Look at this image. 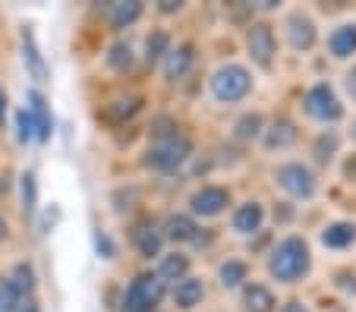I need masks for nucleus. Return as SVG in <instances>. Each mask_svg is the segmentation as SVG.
Listing matches in <instances>:
<instances>
[{
	"label": "nucleus",
	"mask_w": 356,
	"mask_h": 312,
	"mask_svg": "<svg viewBox=\"0 0 356 312\" xmlns=\"http://www.w3.org/2000/svg\"><path fill=\"white\" fill-rule=\"evenodd\" d=\"M309 265H312V258H309V246H306V240L287 237L275 246V252H271L268 272H271V278L287 281L290 284V281L302 278V274L309 272Z\"/></svg>",
	"instance_id": "1"
},
{
	"label": "nucleus",
	"mask_w": 356,
	"mask_h": 312,
	"mask_svg": "<svg viewBox=\"0 0 356 312\" xmlns=\"http://www.w3.org/2000/svg\"><path fill=\"white\" fill-rule=\"evenodd\" d=\"M189 155H193V142L186 136H180V133H161L158 142L148 149L145 164L155 170H177Z\"/></svg>",
	"instance_id": "2"
},
{
	"label": "nucleus",
	"mask_w": 356,
	"mask_h": 312,
	"mask_svg": "<svg viewBox=\"0 0 356 312\" xmlns=\"http://www.w3.org/2000/svg\"><path fill=\"white\" fill-rule=\"evenodd\" d=\"M164 297V281L158 274H139L123 293V312H155Z\"/></svg>",
	"instance_id": "3"
},
{
	"label": "nucleus",
	"mask_w": 356,
	"mask_h": 312,
	"mask_svg": "<svg viewBox=\"0 0 356 312\" xmlns=\"http://www.w3.org/2000/svg\"><path fill=\"white\" fill-rule=\"evenodd\" d=\"M249 88H252V76L240 63H227L211 76V92H215L218 101H240V98L249 95Z\"/></svg>",
	"instance_id": "4"
},
{
	"label": "nucleus",
	"mask_w": 356,
	"mask_h": 312,
	"mask_svg": "<svg viewBox=\"0 0 356 312\" xmlns=\"http://www.w3.org/2000/svg\"><path fill=\"white\" fill-rule=\"evenodd\" d=\"M277 186H281L284 192H290L293 199H312L316 196V176H312V170L306 167V164H281L275 174Z\"/></svg>",
	"instance_id": "5"
},
{
	"label": "nucleus",
	"mask_w": 356,
	"mask_h": 312,
	"mask_svg": "<svg viewBox=\"0 0 356 312\" xmlns=\"http://www.w3.org/2000/svg\"><path fill=\"white\" fill-rule=\"evenodd\" d=\"M306 110H309V117H316V120H322V123H337L343 117L341 101H337V95L325 82H318V85H312L309 92H306Z\"/></svg>",
	"instance_id": "6"
},
{
	"label": "nucleus",
	"mask_w": 356,
	"mask_h": 312,
	"mask_svg": "<svg viewBox=\"0 0 356 312\" xmlns=\"http://www.w3.org/2000/svg\"><path fill=\"white\" fill-rule=\"evenodd\" d=\"M246 48L259 67H271V57H275V32H271V26H265V22L249 26Z\"/></svg>",
	"instance_id": "7"
},
{
	"label": "nucleus",
	"mask_w": 356,
	"mask_h": 312,
	"mask_svg": "<svg viewBox=\"0 0 356 312\" xmlns=\"http://www.w3.org/2000/svg\"><path fill=\"white\" fill-rule=\"evenodd\" d=\"M230 205V192L224 186H202L193 196V211L202 217H215Z\"/></svg>",
	"instance_id": "8"
},
{
	"label": "nucleus",
	"mask_w": 356,
	"mask_h": 312,
	"mask_svg": "<svg viewBox=\"0 0 356 312\" xmlns=\"http://www.w3.org/2000/svg\"><path fill=\"white\" fill-rule=\"evenodd\" d=\"M287 41L293 51H309L316 44V26H312L309 16L293 13L287 19Z\"/></svg>",
	"instance_id": "9"
},
{
	"label": "nucleus",
	"mask_w": 356,
	"mask_h": 312,
	"mask_svg": "<svg viewBox=\"0 0 356 312\" xmlns=\"http://www.w3.org/2000/svg\"><path fill=\"white\" fill-rule=\"evenodd\" d=\"M29 114H32L35 139L47 142V139H51V126H54V120H51V110H47V101H44L41 92H29Z\"/></svg>",
	"instance_id": "10"
},
{
	"label": "nucleus",
	"mask_w": 356,
	"mask_h": 312,
	"mask_svg": "<svg viewBox=\"0 0 356 312\" xmlns=\"http://www.w3.org/2000/svg\"><path fill=\"white\" fill-rule=\"evenodd\" d=\"M22 60H26V69L32 73V79H38V82L47 79V63L38 51V41H35L32 28H22Z\"/></svg>",
	"instance_id": "11"
},
{
	"label": "nucleus",
	"mask_w": 356,
	"mask_h": 312,
	"mask_svg": "<svg viewBox=\"0 0 356 312\" xmlns=\"http://www.w3.org/2000/svg\"><path fill=\"white\" fill-rule=\"evenodd\" d=\"M262 217H265V211L259 202L240 205V208L234 211V231L236 233H256L259 227H262Z\"/></svg>",
	"instance_id": "12"
},
{
	"label": "nucleus",
	"mask_w": 356,
	"mask_h": 312,
	"mask_svg": "<svg viewBox=\"0 0 356 312\" xmlns=\"http://www.w3.org/2000/svg\"><path fill=\"white\" fill-rule=\"evenodd\" d=\"M133 243L139 249V256L152 258V256H161V246H164V237L155 231L152 224H139L133 231Z\"/></svg>",
	"instance_id": "13"
},
{
	"label": "nucleus",
	"mask_w": 356,
	"mask_h": 312,
	"mask_svg": "<svg viewBox=\"0 0 356 312\" xmlns=\"http://www.w3.org/2000/svg\"><path fill=\"white\" fill-rule=\"evenodd\" d=\"M202 297H205V287H202L199 278H183V281H177V287H174V303L180 306V309H193V306H199Z\"/></svg>",
	"instance_id": "14"
},
{
	"label": "nucleus",
	"mask_w": 356,
	"mask_h": 312,
	"mask_svg": "<svg viewBox=\"0 0 356 312\" xmlns=\"http://www.w3.org/2000/svg\"><path fill=\"white\" fill-rule=\"evenodd\" d=\"M243 306H246V312H275V293L268 290V287L262 284H249L246 290H243Z\"/></svg>",
	"instance_id": "15"
},
{
	"label": "nucleus",
	"mask_w": 356,
	"mask_h": 312,
	"mask_svg": "<svg viewBox=\"0 0 356 312\" xmlns=\"http://www.w3.org/2000/svg\"><path fill=\"white\" fill-rule=\"evenodd\" d=\"M189 67H193V48H189V44H180L177 51H168V57H164V76H168V79L186 76Z\"/></svg>",
	"instance_id": "16"
},
{
	"label": "nucleus",
	"mask_w": 356,
	"mask_h": 312,
	"mask_svg": "<svg viewBox=\"0 0 356 312\" xmlns=\"http://www.w3.org/2000/svg\"><path fill=\"white\" fill-rule=\"evenodd\" d=\"M195 221L189 215H170L168 224H164V237L174 240V243H186V240H195Z\"/></svg>",
	"instance_id": "17"
},
{
	"label": "nucleus",
	"mask_w": 356,
	"mask_h": 312,
	"mask_svg": "<svg viewBox=\"0 0 356 312\" xmlns=\"http://www.w3.org/2000/svg\"><path fill=\"white\" fill-rule=\"evenodd\" d=\"M328 48L334 57H350L356 51V22H350V26H341L334 28V35H331Z\"/></svg>",
	"instance_id": "18"
},
{
	"label": "nucleus",
	"mask_w": 356,
	"mask_h": 312,
	"mask_svg": "<svg viewBox=\"0 0 356 312\" xmlns=\"http://www.w3.org/2000/svg\"><path fill=\"white\" fill-rule=\"evenodd\" d=\"M356 240V227L347 224V221H337V224H328L322 233V243L331 246V249H343V246H350Z\"/></svg>",
	"instance_id": "19"
},
{
	"label": "nucleus",
	"mask_w": 356,
	"mask_h": 312,
	"mask_svg": "<svg viewBox=\"0 0 356 312\" xmlns=\"http://www.w3.org/2000/svg\"><path fill=\"white\" fill-rule=\"evenodd\" d=\"M296 142V126L290 120H277L275 126L265 133V145L268 149H287V145Z\"/></svg>",
	"instance_id": "20"
},
{
	"label": "nucleus",
	"mask_w": 356,
	"mask_h": 312,
	"mask_svg": "<svg viewBox=\"0 0 356 312\" xmlns=\"http://www.w3.org/2000/svg\"><path fill=\"white\" fill-rule=\"evenodd\" d=\"M139 16H142V3H139V0L114 3V7H111V26H114V28H127V26H133Z\"/></svg>",
	"instance_id": "21"
},
{
	"label": "nucleus",
	"mask_w": 356,
	"mask_h": 312,
	"mask_svg": "<svg viewBox=\"0 0 356 312\" xmlns=\"http://www.w3.org/2000/svg\"><path fill=\"white\" fill-rule=\"evenodd\" d=\"M189 272V258L180 256V252H174V256H164L161 268H158V278L161 281H183Z\"/></svg>",
	"instance_id": "22"
},
{
	"label": "nucleus",
	"mask_w": 356,
	"mask_h": 312,
	"mask_svg": "<svg viewBox=\"0 0 356 312\" xmlns=\"http://www.w3.org/2000/svg\"><path fill=\"white\" fill-rule=\"evenodd\" d=\"M246 274H249V265L246 262H236V258H230V262L221 265V284L224 287L243 284V281H246Z\"/></svg>",
	"instance_id": "23"
},
{
	"label": "nucleus",
	"mask_w": 356,
	"mask_h": 312,
	"mask_svg": "<svg viewBox=\"0 0 356 312\" xmlns=\"http://www.w3.org/2000/svg\"><path fill=\"white\" fill-rule=\"evenodd\" d=\"M259 133H262V117H259V114H246V117H240V120H236V126H234V136H236V139H243V142L256 139Z\"/></svg>",
	"instance_id": "24"
},
{
	"label": "nucleus",
	"mask_w": 356,
	"mask_h": 312,
	"mask_svg": "<svg viewBox=\"0 0 356 312\" xmlns=\"http://www.w3.org/2000/svg\"><path fill=\"white\" fill-rule=\"evenodd\" d=\"M139 104H142L139 98H117V101L108 104V117H111L114 123H123L127 117H133L136 110H139Z\"/></svg>",
	"instance_id": "25"
},
{
	"label": "nucleus",
	"mask_w": 356,
	"mask_h": 312,
	"mask_svg": "<svg viewBox=\"0 0 356 312\" xmlns=\"http://www.w3.org/2000/svg\"><path fill=\"white\" fill-rule=\"evenodd\" d=\"M168 51H170V38L164 32H155V35H148V41H145V57H148V63L152 60H161V57H168Z\"/></svg>",
	"instance_id": "26"
},
{
	"label": "nucleus",
	"mask_w": 356,
	"mask_h": 312,
	"mask_svg": "<svg viewBox=\"0 0 356 312\" xmlns=\"http://www.w3.org/2000/svg\"><path fill=\"white\" fill-rule=\"evenodd\" d=\"M16 306H22V293L13 287V281H0V312H16Z\"/></svg>",
	"instance_id": "27"
},
{
	"label": "nucleus",
	"mask_w": 356,
	"mask_h": 312,
	"mask_svg": "<svg viewBox=\"0 0 356 312\" xmlns=\"http://www.w3.org/2000/svg\"><path fill=\"white\" fill-rule=\"evenodd\" d=\"M10 281H13V287H16L19 293H29V290L35 287V272H32V265L19 262V265L13 268V278H10Z\"/></svg>",
	"instance_id": "28"
},
{
	"label": "nucleus",
	"mask_w": 356,
	"mask_h": 312,
	"mask_svg": "<svg viewBox=\"0 0 356 312\" xmlns=\"http://www.w3.org/2000/svg\"><path fill=\"white\" fill-rule=\"evenodd\" d=\"M19 196H22V208L35 211V202H38V190H35V176L32 174H22L19 180Z\"/></svg>",
	"instance_id": "29"
},
{
	"label": "nucleus",
	"mask_w": 356,
	"mask_h": 312,
	"mask_svg": "<svg viewBox=\"0 0 356 312\" xmlns=\"http://www.w3.org/2000/svg\"><path fill=\"white\" fill-rule=\"evenodd\" d=\"M337 151V136L334 133H322V136H318V142H316V158L318 161H331V155H334Z\"/></svg>",
	"instance_id": "30"
},
{
	"label": "nucleus",
	"mask_w": 356,
	"mask_h": 312,
	"mask_svg": "<svg viewBox=\"0 0 356 312\" xmlns=\"http://www.w3.org/2000/svg\"><path fill=\"white\" fill-rule=\"evenodd\" d=\"M16 136H19V142H29V139L35 136L32 114H29L26 108H22V110H16Z\"/></svg>",
	"instance_id": "31"
},
{
	"label": "nucleus",
	"mask_w": 356,
	"mask_h": 312,
	"mask_svg": "<svg viewBox=\"0 0 356 312\" xmlns=\"http://www.w3.org/2000/svg\"><path fill=\"white\" fill-rule=\"evenodd\" d=\"M108 63H111V67H117V69L129 67V63H133L129 44H114V48H111V54H108Z\"/></svg>",
	"instance_id": "32"
},
{
	"label": "nucleus",
	"mask_w": 356,
	"mask_h": 312,
	"mask_svg": "<svg viewBox=\"0 0 356 312\" xmlns=\"http://www.w3.org/2000/svg\"><path fill=\"white\" fill-rule=\"evenodd\" d=\"M95 246H98L101 258H114V256H117V246H114V240H111L104 231H98V233H95Z\"/></svg>",
	"instance_id": "33"
},
{
	"label": "nucleus",
	"mask_w": 356,
	"mask_h": 312,
	"mask_svg": "<svg viewBox=\"0 0 356 312\" xmlns=\"http://www.w3.org/2000/svg\"><path fill=\"white\" fill-rule=\"evenodd\" d=\"M347 92H350V95L356 98V67H353V69H350V73H347Z\"/></svg>",
	"instance_id": "34"
},
{
	"label": "nucleus",
	"mask_w": 356,
	"mask_h": 312,
	"mask_svg": "<svg viewBox=\"0 0 356 312\" xmlns=\"http://www.w3.org/2000/svg\"><path fill=\"white\" fill-rule=\"evenodd\" d=\"M3 117H7V95H3V88H0V126H3Z\"/></svg>",
	"instance_id": "35"
},
{
	"label": "nucleus",
	"mask_w": 356,
	"mask_h": 312,
	"mask_svg": "<svg viewBox=\"0 0 356 312\" xmlns=\"http://www.w3.org/2000/svg\"><path fill=\"white\" fill-rule=\"evenodd\" d=\"M161 10L164 13H174V10H180V3L177 0H161Z\"/></svg>",
	"instance_id": "36"
},
{
	"label": "nucleus",
	"mask_w": 356,
	"mask_h": 312,
	"mask_svg": "<svg viewBox=\"0 0 356 312\" xmlns=\"http://www.w3.org/2000/svg\"><path fill=\"white\" fill-rule=\"evenodd\" d=\"M281 312H309V309H306V306H302V303H287Z\"/></svg>",
	"instance_id": "37"
},
{
	"label": "nucleus",
	"mask_w": 356,
	"mask_h": 312,
	"mask_svg": "<svg viewBox=\"0 0 356 312\" xmlns=\"http://www.w3.org/2000/svg\"><path fill=\"white\" fill-rule=\"evenodd\" d=\"M7 237V221H3V217H0V240Z\"/></svg>",
	"instance_id": "38"
},
{
	"label": "nucleus",
	"mask_w": 356,
	"mask_h": 312,
	"mask_svg": "<svg viewBox=\"0 0 356 312\" xmlns=\"http://www.w3.org/2000/svg\"><path fill=\"white\" fill-rule=\"evenodd\" d=\"M22 312H38V306H35L32 299H29V303H26V309H22Z\"/></svg>",
	"instance_id": "39"
},
{
	"label": "nucleus",
	"mask_w": 356,
	"mask_h": 312,
	"mask_svg": "<svg viewBox=\"0 0 356 312\" xmlns=\"http://www.w3.org/2000/svg\"><path fill=\"white\" fill-rule=\"evenodd\" d=\"M353 136H356V123H353Z\"/></svg>",
	"instance_id": "40"
}]
</instances>
